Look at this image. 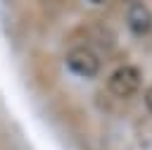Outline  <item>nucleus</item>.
Segmentation results:
<instances>
[{"instance_id": "nucleus-1", "label": "nucleus", "mask_w": 152, "mask_h": 150, "mask_svg": "<svg viewBox=\"0 0 152 150\" xmlns=\"http://www.w3.org/2000/svg\"><path fill=\"white\" fill-rule=\"evenodd\" d=\"M140 88H142V71L138 67L124 64L107 76V90L114 98H133Z\"/></svg>"}, {"instance_id": "nucleus-4", "label": "nucleus", "mask_w": 152, "mask_h": 150, "mask_svg": "<svg viewBox=\"0 0 152 150\" xmlns=\"http://www.w3.org/2000/svg\"><path fill=\"white\" fill-rule=\"evenodd\" d=\"M145 100H147V107H150V112H152V90L147 93V98H145Z\"/></svg>"}, {"instance_id": "nucleus-2", "label": "nucleus", "mask_w": 152, "mask_h": 150, "mask_svg": "<svg viewBox=\"0 0 152 150\" xmlns=\"http://www.w3.org/2000/svg\"><path fill=\"white\" fill-rule=\"evenodd\" d=\"M64 64H66L69 71H74L76 76H83V79H95L100 74V69H102L100 57L90 48H83V45L71 48L64 55Z\"/></svg>"}, {"instance_id": "nucleus-3", "label": "nucleus", "mask_w": 152, "mask_h": 150, "mask_svg": "<svg viewBox=\"0 0 152 150\" xmlns=\"http://www.w3.org/2000/svg\"><path fill=\"white\" fill-rule=\"evenodd\" d=\"M126 24L135 36H147L152 31V10L145 2H133L126 10Z\"/></svg>"}]
</instances>
